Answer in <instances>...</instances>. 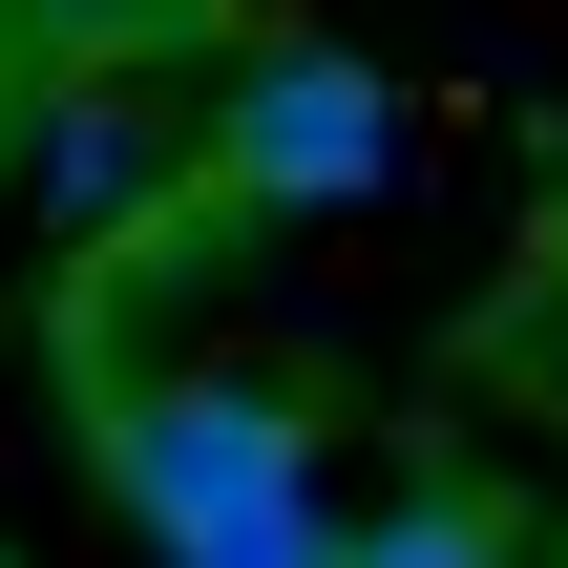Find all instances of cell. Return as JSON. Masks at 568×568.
<instances>
[{
	"instance_id": "6da1fadb",
	"label": "cell",
	"mask_w": 568,
	"mask_h": 568,
	"mask_svg": "<svg viewBox=\"0 0 568 568\" xmlns=\"http://www.w3.org/2000/svg\"><path fill=\"white\" fill-rule=\"evenodd\" d=\"M105 506L148 527V568H316V422L274 379H126L105 400Z\"/></svg>"
},
{
	"instance_id": "7a4b0ae2",
	"label": "cell",
	"mask_w": 568,
	"mask_h": 568,
	"mask_svg": "<svg viewBox=\"0 0 568 568\" xmlns=\"http://www.w3.org/2000/svg\"><path fill=\"white\" fill-rule=\"evenodd\" d=\"M379 169H400V105H379V63H232L211 211H358Z\"/></svg>"
},
{
	"instance_id": "3957f363",
	"label": "cell",
	"mask_w": 568,
	"mask_h": 568,
	"mask_svg": "<svg viewBox=\"0 0 568 568\" xmlns=\"http://www.w3.org/2000/svg\"><path fill=\"white\" fill-rule=\"evenodd\" d=\"M316 568H527V527H506L485 485H422V506H379V527H337Z\"/></svg>"
},
{
	"instance_id": "277c9868",
	"label": "cell",
	"mask_w": 568,
	"mask_h": 568,
	"mask_svg": "<svg viewBox=\"0 0 568 568\" xmlns=\"http://www.w3.org/2000/svg\"><path fill=\"white\" fill-rule=\"evenodd\" d=\"M506 358H527V379H548V400H568V253H548V295L506 316Z\"/></svg>"
}]
</instances>
